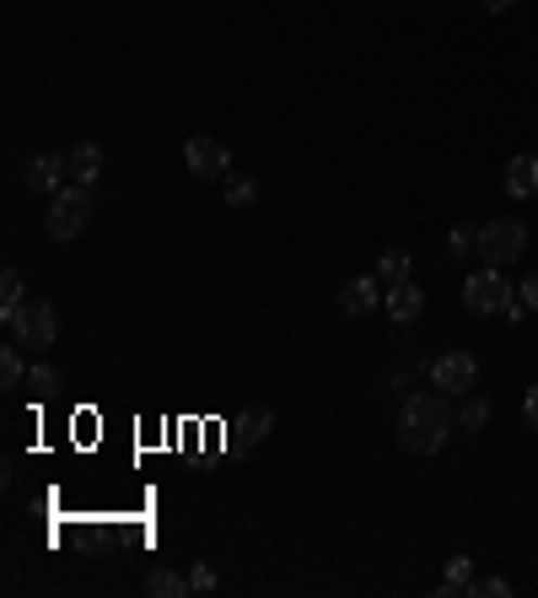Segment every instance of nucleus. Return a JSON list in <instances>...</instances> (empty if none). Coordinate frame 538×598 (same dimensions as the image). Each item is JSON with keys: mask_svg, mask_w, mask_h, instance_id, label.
<instances>
[{"mask_svg": "<svg viewBox=\"0 0 538 598\" xmlns=\"http://www.w3.org/2000/svg\"><path fill=\"white\" fill-rule=\"evenodd\" d=\"M145 588H151L156 598H183V594H194V588H189V577H178V572H167V567H156V572L145 577Z\"/></svg>", "mask_w": 538, "mask_h": 598, "instance_id": "f3484780", "label": "nucleus"}, {"mask_svg": "<svg viewBox=\"0 0 538 598\" xmlns=\"http://www.w3.org/2000/svg\"><path fill=\"white\" fill-rule=\"evenodd\" d=\"M512 5H517V0H485V11H490V16H501V11H512Z\"/></svg>", "mask_w": 538, "mask_h": 598, "instance_id": "bb28decb", "label": "nucleus"}, {"mask_svg": "<svg viewBox=\"0 0 538 598\" xmlns=\"http://www.w3.org/2000/svg\"><path fill=\"white\" fill-rule=\"evenodd\" d=\"M463 307L469 313H512L517 307V287L507 281V270L501 265H485V270H474L469 281H463Z\"/></svg>", "mask_w": 538, "mask_h": 598, "instance_id": "f03ea898", "label": "nucleus"}, {"mask_svg": "<svg viewBox=\"0 0 538 598\" xmlns=\"http://www.w3.org/2000/svg\"><path fill=\"white\" fill-rule=\"evenodd\" d=\"M458 427H463V432H485V427H490V399H479V394H463Z\"/></svg>", "mask_w": 538, "mask_h": 598, "instance_id": "dca6fc26", "label": "nucleus"}, {"mask_svg": "<svg viewBox=\"0 0 538 598\" xmlns=\"http://www.w3.org/2000/svg\"><path fill=\"white\" fill-rule=\"evenodd\" d=\"M27 389H33V399H54L60 394V372L54 367H33L27 372Z\"/></svg>", "mask_w": 538, "mask_h": 598, "instance_id": "aec40b11", "label": "nucleus"}, {"mask_svg": "<svg viewBox=\"0 0 538 598\" xmlns=\"http://www.w3.org/2000/svg\"><path fill=\"white\" fill-rule=\"evenodd\" d=\"M517 297H523V307H538V276H528V281L517 287Z\"/></svg>", "mask_w": 538, "mask_h": 598, "instance_id": "a878e982", "label": "nucleus"}, {"mask_svg": "<svg viewBox=\"0 0 538 598\" xmlns=\"http://www.w3.org/2000/svg\"><path fill=\"white\" fill-rule=\"evenodd\" d=\"M377 281H383V287H399V281H409V254H404V249H388V254L377 259Z\"/></svg>", "mask_w": 538, "mask_h": 598, "instance_id": "a211bd4d", "label": "nucleus"}, {"mask_svg": "<svg viewBox=\"0 0 538 598\" xmlns=\"http://www.w3.org/2000/svg\"><path fill=\"white\" fill-rule=\"evenodd\" d=\"M183 167H189L194 178H227V173H232V151L221 147L216 136H189Z\"/></svg>", "mask_w": 538, "mask_h": 598, "instance_id": "0eeeda50", "label": "nucleus"}, {"mask_svg": "<svg viewBox=\"0 0 538 598\" xmlns=\"http://www.w3.org/2000/svg\"><path fill=\"white\" fill-rule=\"evenodd\" d=\"M5 318V329H11V340L16 345H33V351H49L54 340H60V318H54V307L49 302H22L16 313H0Z\"/></svg>", "mask_w": 538, "mask_h": 598, "instance_id": "39448f33", "label": "nucleus"}, {"mask_svg": "<svg viewBox=\"0 0 538 598\" xmlns=\"http://www.w3.org/2000/svg\"><path fill=\"white\" fill-rule=\"evenodd\" d=\"M458 432V416H452V405H447V394L441 389H431V394H409L399 410V443L409 453H441L447 448V437Z\"/></svg>", "mask_w": 538, "mask_h": 598, "instance_id": "f257e3e1", "label": "nucleus"}, {"mask_svg": "<svg viewBox=\"0 0 538 598\" xmlns=\"http://www.w3.org/2000/svg\"><path fill=\"white\" fill-rule=\"evenodd\" d=\"M507 194H512V200H534L538 194V156L534 151H523V156L507 162Z\"/></svg>", "mask_w": 538, "mask_h": 598, "instance_id": "9d476101", "label": "nucleus"}, {"mask_svg": "<svg viewBox=\"0 0 538 598\" xmlns=\"http://www.w3.org/2000/svg\"><path fill=\"white\" fill-rule=\"evenodd\" d=\"M71 156V183H81V189H92L98 178H103V147H92V141H81L76 151H65Z\"/></svg>", "mask_w": 538, "mask_h": 598, "instance_id": "9b49d317", "label": "nucleus"}, {"mask_svg": "<svg viewBox=\"0 0 538 598\" xmlns=\"http://www.w3.org/2000/svg\"><path fill=\"white\" fill-rule=\"evenodd\" d=\"M383 297H388V287H383L377 276H356V281L340 292V307H345L350 318H367V313H372Z\"/></svg>", "mask_w": 538, "mask_h": 598, "instance_id": "1a4fd4ad", "label": "nucleus"}, {"mask_svg": "<svg viewBox=\"0 0 538 598\" xmlns=\"http://www.w3.org/2000/svg\"><path fill=\"white\" fill-rule=\"evenodd\" d=\"M474 598H507L512 594V583L507 577H474V588H469Z\"/></svg>", "mask_w": 538, "mask_h": 598, "instance_id": "4be33fe9", "label": "nucleus"}, {"mask_svg": "<svg viewBox=\"0 0 538 598\" xmlns=\"http://www.w3.org/2000/svg\"><path fill=\"white\" fill-rule=\"evenodd\" d=\"M22 276H16V270H5V276H0V313H16V307H22Z\"/></svg>", "mask_w": 538, "mask_h": 598, "instance_id": "412c9836", "label": "nucleus"}, {"mask_svg": "<svg viewBox=\"0 0 538 598\" xmlns=\"http://www.w3.org/2000/svg\"><path fill=\"white\" fill-rule=\"evenodd\" d=\"M469 249H474V232H463V227H458V232L447 238V254H469Z\"/></svg>", "mask_w": 538, "mask_h": 598, "instance_id": "393cba45", "label": "nucleus"}, {"mask_svg": "<svg viewBox=\"0 0 538 598\" xmlns=\"http://www.w3.org/2000/svg\"><path fill=\"white\" fill-rule=\"evenodd\" d=\"M65 178H71V156H60V151L27 156V167H22V183H27L33 194H60Z\"/></svg>", "mask_w": 538, "mask_h": 598, "instance_id": "6e6552de", "label": "nucleus"}, {"mask_svg": "<svg viewBox=\"0 0 538 598\" xmlns=\"http://www.w3.org/2000/svg\"><path fill=\"white\" fill-rule=\"evenodd\" d=\"M474 588V561L469 556H452V567H447V577L436 583V598H458Z\"/></svg>", "mask_w": 538, "mask_h": 598, "instance_id": "ddd939ff", "label": "nucleus"}, {"mask_svg": "<svg viewBox=\"0 0 538 598\" xmlns=\"http://www.w3.org/2000/svg\"><path fill=\"white\" fill-rule=\"evenodd\" d=\"M269 427H274V410H265V405H259V410H248V416L238 421V443L259 448V443L269 437Z\"/></svg>", "mask_w": 538, "mask_h": 598, "instance_id": "2eb2a0df", "label": "nucleus"}, {"mask_svg": "<svg viewBox=\"0 0 538 598\" xmlns=\"http://www.w3.org/2000/svg\"><path fill=\"white\" fill-rule=\"evenodd\" d=\"M254 200H259V183L254 178H227V205L232 211H248Z\"/></svg>", "mask_w": 538, "mask_h": 598, "instance_id": "6ab92c4d", "label": "nucleus"}, {"mask_svg": "<svg viewBox=\"0 0 538 598\" xmlns=\"http://www.w3.org/2000/svg\"><path fill=\"white\" fill-rule=\"evenodd\" d=\"M27 383V361H22V345H0V389H22Z\"/></svg>", "mask_w": 538, "mask_h": 598, "instance_id": "4468645a", "label": "nucleus"}, {"mask_svg": "<svg viewBox=\"0 0 538 598\" xmlns=\"http://www.w3.org/2000/svg\"><path fill=\"white\" fill-rule=\"evenodd\" d=\"M383 307L394 313V323H414V318H420V307H425V292H420L414 281H399V287H388Z\"/></svg>", "mask_w": 538, "mask_h": 598, "instance_id": "f8f14e48", "label": "nucleus"}, {"mask_svg": "<svg viewBox=\"0 0 538 598\" xmlns=\"http://www.w3.org/2000/svg\"><path fill=\"white\" fill-rule=\"evenodd\" d=\"M474 249H479V259H490V265H512V259H523V249H528V221L496 216V221H485V227L474 232Z\"/></svg>", "mask_w": 538, "mask_h": 598, "instance_id": "20e7f679", "label": "nucleus"}, {"mask_svg": "<svg viewBox=\"0 0 538 598\" xmlns=\"http://www.w3.org/2000/svg\"><path fill=\"white\" fill-rule=\"evenodd\" d=\"M523 427L538 432V389H528V399H523Z\"/></svg>", "mask_w": 538, "mask_h": 598, "instance_id": "b1692460", "label": "nucleus"}, {"mask_svg": "<svg viewBox=\"0 0 538 598\" xmlns=\"http://www.w3.org/2000/svg\"><path fill=\"white\" fill-rule=\"evenodd\" d=\"M87 221H92V194H87L81 183H65L60 194H49V216H43V227H49L54 243H71Z\"/></svg>", "mask_w": 538, "mask_h": 598, "instance_id": "7ed1b4c3", "label": "nucleus"}, {"mask_svg": "<svg viewBox=\"0 0 538 598\" xmlns=\"http://www.w3.org/2000/svg\"><path fill=\"white\" fill-rule=\"evenodd\" d=\"M474 383H479V361H474V351H447V356H436V367H431V389H441L447 399H463Z\"/></svg>", "mask_w": 538, "mask_h": 598, "instance_id": "423d86ee", "label": "nucleus"}, {"mask_svg": "<svg viewBox=\"0 0 538 598\" xmlns=\"http://www.w3.org/2000/svg\"><path fill=\"white\" fill-rule=\"evenodd\" d=\"M189 588H194V594H216V572H210V567L200 561V567L189 572Z\"/></svg>", "mask_w": 538, "mask_h": 598, "instance_id": "5701e85b", "label": "nucleus"}]
</instances>
